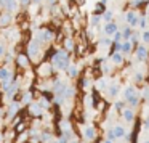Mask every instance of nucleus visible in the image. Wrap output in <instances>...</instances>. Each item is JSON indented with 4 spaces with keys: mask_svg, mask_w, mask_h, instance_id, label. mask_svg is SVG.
Listing matches in <instances>:
<instances>
[{
    "mask_svg": "<svg viewBox=\"0 0 149 143\" xmlns=\"http://www.w3.org/2000/svg\"><path fill=\"white\" fill-rule=\"evenodd\" d=\"M50 63L53 64V68L56 71H68V68L71 66V55H69V52H66L61 47V48L56 50V53L53 55Z\"/></svg>",
    "mask_w": 149,
    "mask_h": 143,
    "instance_id": "obj_1",
    "label": "nucleus"
},
{
    "mask_svg": "<svg viewBox=\"0 0 149 143\" xmlns=\"http://www.w3.org/2000/svg\"><path fill=\"white\" fill-rule=\"evenodd\" d=\"M26 53H27V56H29V60H31L32 64H39V63H42L43 61V55H45L43 47L40 45V43H37L34 39L26 45Z\"/></svg>",
    "mask_w": 149,
    "mask_h": 143,
    "instance_id": "obj_2",
    "label": "nucleus"
},
{
    "mask_svg": "<svg viewBox=\"0 0 149 143\" xmlns=\"http://www.w3.org/2000/svg\"><path fill=\"white\" fill-rule=\"evenodd\" d=\"M23 104H21L19 100H13L10 101L8 104H5V109H7V116H5V125H10L11 119H13L15 116H18V114L21 113V109H23Z\"/></svg>",
    "mask_w": 149,
    "mask_h": 143,
    "instance_id": "obj_3",
    "label": "nucleus"
},
{
    "mask_svg": "<svg viewBox=\"0 0 149 143\" xmlns=\"http://www.w3.org/2000/svg\"><path fill=\"white\" fill-rule=\"evenodd\" d=\"M34 72H36L37 79H50L53 76V72H55V68H53V64L50 61H42L36 66Z\"/></svg>",
    "mask_w": 149,
    "mask_h": 143,
    "instance_id": "obj_4",
    "label": "nucleus"
},
{
    "mask_svg": "<svg viewBox=\"0 0 149 143\" xmlns=\"http://www.w3.org/2000/svg\"><path fill=\"white\" fill-rule=\"evenodd\" d=\"M15 64L18 66L19 71H29V69L32 68V63H31V60H29V56H27L26 52L18 53L16 58H15Z\"/></svg>",
    "mask_w": 149,
    "mask_h": 143,
    "instance_id": "obj_5",
    "label": "nucleus"
},
{
    "mask_svg": "<svg viewBox=\"0 0 149 143\" xmlns=\"http://www.w3.org/2000/svg\"><path fill=\"white\" fill-rule=\"evenodd\" d=\"M15 23V15L10 11H0V31L11 27V24Z\"/></svg>",
    "mask_w": 149,
    "mask_h": 143,
    "instance_id": "obj_6",
    "label": "nucleus"
},
{
    "mask_svg": "<svg viewBox=\"0 0 149 143\" xmlns=\"http://www.w3.org/2000/svg\"><path fill=\"white\" fill-rule=\"evenodd\" d=\"M26 111H27V114H29L31 117H42L43 114H45V111H43V108L39 104V101H32L31 104H27V108H26Z\"/></svg>",
    "mask_w": 149,
    "mask_h": 143,
    "instance_id": "obj_7",
    "label": "nucleus"
},
{
    "mask_svg": "<svg viewBox=\"0 0 149 143\" xmlns=\"http://www.w3.org/2000/svg\"><path fill=\"white\" fill-rule=\"evenodd\" d=\"M15 76H16V72H15L8 64H2V66H0V82L15 79Z\"/></svg>",
    "mask_w": 149,
    "mask_h": 143,
    "instance_id": "obj_8",
    "label": "nucleus"
},
{
    "mask_svg": "<svg viewBox=\"0 0 149 143\" xmlns=\"http://www.w3.org/2000/svg\"><path fill=\"white\" fill-rule=\"evenodd\" d=\"M148 56H149V50H148V47L144 45V43H141V45H138L136 47V55H135V58H136V61H146L148 60Z\"/></svg>",
    "mask_w": 149,
    "mask_h": 143,
    "instance_id": "obj_9",
    "label": "nucleus"
},
{
    "mask_svg": "<svg viewBox=\"0 0 149 143\" xmlns=\"http://www.w3.org/2000/svg\"><path fill=\"white\" fill-rule=\"evenodd\" d=\"M82 137H84V140H87V142H93V140L96 138V129H95L93 125H85L84 129H82Z\"/></svg>",
    "mask_w": 149,
    "mask_h": 143,
    "instance_id": "obj_10",
    "label": "nucleus"
},
{
    "mask_svg": "<svg viewBox=\"0 0 149 143\" xmlns=\"http://www.w3.org/2000/svg\"><path fill=\"white\" fill-rule=\"evenodd\" d=\"M125 21L128 23V26L132 27H138V24H139V16L135 13V11H127L125 13Z\"/></svg>",
    "mask_w": 149,
    "mask_h": 143,
    "instance_id": "obj_11",
    "label": "nucleus"
},
{
    "mask_svg": "<svg viewBox=\"0 0 149 143\" xmlns=\"http://www.w3.org/2000/svg\"><path fill=\"white\" fill-rule=\"evenodd\" d=\"M117 31H119V26H117L114 21H112V23H106V24H104V27H103V32H104V36H106V37H112Z\"/></svg>",
    "mask_w": 149,
    "mask_h": 143,
    "instance_id": "obj_12",
    "label": "nucleus"
},
{
    "mask_svg": "<svg viewBox=\"0 0 149 143\" xmlns=\"http://www.w3.org/2000/svg\"><path fill=\"white\" fill-rule=\"evenodd\" d=\"M63 48L66 50V52H69V53H72L75 50V40H74V37L72 36H68L64 39V42H63Z\"/></svg>",
    "mask_w": 149,
    "mask_h": 143,
    "instance_id": "obj_13",
    "label": "nucleus"
},
{
    "mask_svg": "<svg viewBox=\"0 0 149 143\" xmlns=\"http://www.w3.org/2000/svg\"><path fill=\"white\" fill-rule=\"evenodd\" d=\"M123 61H125V55H122L120 52H116L112 56H111V63L116 66H122Z\"/></svg>",
    "mask_w": 149,
    "mask_h": 143,
    "instance_id": "obj_14",
    "label": "nucleus"
},
{
    "mask_svg": "<svg viewBox=\"0 0 149 143\" xmlns=\"http://www.w3.org/2000/svg\"><path fill=\"white\" fill-rule=\"evenodd\" d=\"M106 92H107V97L109 98H116L120 92V87L117 84H109V87L106 88Z\"/></svg>",
    "mask_w": 149,
    "mask_h": 143,
    "instance_id": "obj_15",
    "label": "nucleus"
},
{
    "mask_svg": "<svg viewBox=\"0 0 149 143\" xmlns=\"http://www.w3.org/2000/svg\"><path fill=\"white\" fill-rule=\"evenodd\" d=\"M101 21H103L101 15L91 13V16H90V26H88V27H95V29H98V27H100V23H101Z\"/></svg>",
    "mask_w": 149,
    "mask_h": 143,
    "instance_id": "obj_16",
    "label": "nucleus"
},
{
    "mask_svg": "<svg viewBox=\"0 0 149 143\" xmlns=\"http://www.w3.org/2000/svg\"><path fill=\"white\" fill-rule=\"evenodd\" d=\"M122 117L125 122H132L133 119H135V111L132 109V108H127V109L122 111Z\"/></svg>",
    "mask_w": 149,
    "mask_h": 143,
    "instance_id": "obj_17",
    "label": "nucleus"
},
{
    "mask_svg": "<svg viewBox=\"0 0 149 143\" xmlns=\"http://www.w3.org/2000/svg\"><path fill=\"white\" fill-rule=\"evenodd\" d=\"M95 87H96V90H106V88L109 87V82H107V79H104V77L96 79V82H95Z\"/></svg>",
    "mask_w": 149,
    "mask_h": 143,
    "instance_id": "obj_18",
    "label": "nucleus"
},
{
    "mask_svg": "<svg viewBox=\"0 0 149 143\" xmlns=\"http://www.w3.org/2000/svg\"><path fill=\"white\" fill-rule=\"evenodd\" d=\"M66 72H68V76H69L71 79H75V77L79 76V68H77V64L71 63V66L68 68V71H66Z\"/></svg>",
    "mask_w": 149,
    "mask_h": 143,
    "instance_id": "obj_19",
    "label": "nucleus"
},
{
    "mask_svg": "<svg viewBox=\"0 0 149 143\" xmlns=\"http://www.w3.org/2000/svg\"><path fill=\"white\" fill-rule=\"evenodd\" d=\"M27 140H29V130H26L23 133H18L16 138H15V143H27Z\"/></svg>",
    "mask_w": 149,
    "mask_h": 143,
    "instance_id": "obj_20",
    "label": "nucleus"
},
{
    "mask_svg": "<svg viewBox=\"0 0 149 143\" xmlns=\"http://www.w3.org/2000/svg\"><path fill=\"white\" fill-rule=\"evenodd\" d=\"M135 93H136V90H135L133 85H127V87L123 88V98H125V100H128V98L133 97Z\"/></svg>",
    "mask_w": 149,
    "mask_h": 143,
    "instance_id": "obj_21",
    "label": "nucleus"
},
{
    "mask_svg": "<svg viewBox=\"0 0 149 143\" xmlns=\"http://www.w3.org/2000/svg\"><path fill=\"white\" fill-rule=\"evenodd\" d=\"M133 36V29L130 26H125V27H122V39L123 40H130V37ZM122 40V42H123Z\"/></svg>",
    "mask_w": 149,
    "mask_h": 143,
    "instance_id": "obj_22",
    "label": "nucleus"
},
{
    "mask_svg": "<svg viewBox=\"0 0 149 143\" xmlns=\"http://www.w3.org/2000/svg\"><path fill=\"white\" fill-rule=\"evenodd\" d=\"M8 52V45H7V40H3L0 37V60H3V56L7 55Z\"/></svg>",
    "mask_w": 149,
    "mask_h": 143,
    "instance_id": "obj_23",
    "label": "nucleus"
},
{
    "mask_svg": "<svg viewBox=\"0 0 149 143\" xmlns=\"http://www.w3.org/2000/svg\"><path fill=\"white\" fill-rule=\"evenodd\" d=\"M104 11H106V5H104L103 2H98V4L95 5V8H93V13L95 15H101V16H103Z\"/></svg>",
    "mask_w": 149,
    "mask_h": 143,
    "instance_id": "obj_24",
    "label": "nucleus"
},
{
    "mask_svg": "<svg viewBox=\"0 0 149 143\" xmlns=\"http://www.w3.org/2000/svg\"><path fill=\"white\" fill-rule=\"evenodd\" d=\"M101 18H103L104 23H112V21H114V11L112 10H106Z\"/></svg>",
    "mask_w": 149,
    "mask_h": 143,
    "instance_id": "obj_25",
    "label": "nucleus"
},
{
    "mask_svg": "<svg viewBox=\"0 0 149 143\" xmlns=\"http://www.w3.org/2000/svg\"><path fill=\"white\" fill-rule=\"evenodd\" d=\"M114 135H116V138H122V137H125V129H123L122 125H116L112 129Z\"/></svg>",
    "mask_w": 149,
    "mask_h": 143,
    "instance_id": "obj_26",
    "label": "nucleus"
},
{
    "mask_svg": "<svg viewBox=\"0 0 149 143\" xmlns=\"http://www.w3.org/2000/svg\"><path fill=\"white\" fill-rule=\"evenodd\" d=\"M127 101H128V104H130L132 108H136V106H138V101H139V95H138V92H136V93L133 95V97H130Z\"/></svg>",
    "mask_w": 149,
    "mask_h": 143,
    "instance_id": "obj_27",
    "label": "nucleus"
},
{
    "mask_svg": "<svg viewBox=\"0 0 149 143\" xmlns=\"http://www.w3.org/2000/svg\"><path fill=\"white\" fill-rule=\"evenodd\" d=\"M98 43H100L101 47H111L114 42H112V39H111V37H104V39H101Z\"/></svg>",
    "mask_w": 149,
    "mask_h": 143,
    "instance_id": "obj_28",
    "label": "nucleus"
},
{
    "mask_svg": "<svg viewBox=\"0 0 149 143\" xmlns=\"http://www.w3.org/2000/svg\"><path fill=\"white\" fill-rule=\"evenodd\" d=\"M18 4H19V7L23 10H27L31 7V0H18Z\"/></svg>",
    "mask_w": 149,
    "mask_h": 143,
    "instance_id": "obj_29",
    "label": "nucleus"
},
{
    "mask_svg": "<svg viewBox=\"0 0 149 143\" xmlns=\"http://www.w3.org/2000/svg\"><path fill=\"white\" fill-rule=\"evenodd\" d=\"M139 29H143V31H146V26H148V20H146V16H141L139 18Z\"/></svg>",
    "mask_w": 149,
    "mask_h": 143,
    "instance_id": "obj_30",
    "label": "nucleus"
},
{
    "mask_svg": "<svg viewBox=\"0 0 149 143\" xmlns=\"http://www.w3.org/2000/svg\"><path fill=\"white\" fill-rule=\"evenodd\" d=\"M133 79H135V82H143V79H144V76H143V72L136 71L135 74H133Z\"/></svg>",
    "mask_w": 149,
    "mask_h": 143,
    "instance_id": "obj_31",
    "label": "nucleus"
},
{
    "mask_svg": "<svg viewBox=\"0 0 149 143\" xmlns=\"http://www.w3.org/2000/svg\"><path fill=\"white\" fill-rule=\"evenodd\" d=\"M141 42H143V43H149V31H143V34H141Z\"/></svg>",
    "mask_w": 149,
    "mask_h": 143,
    "instance_id": "obj_32",
    "label": "nucleus"
},
{
    "mask_svg": "<svg viewBox=\"0 0 149 143\" xmlns=\"http://www.w3.org/2000/svg\"><path fill=\"white\" fill-rule=\"evenodd\" d=\"M120 40H123L122 39V31H117V32L112 36V42H120Z\"/></svg>",
    "mask_w": 149,
    "mask_h": 143,
    "instance_id": "obj_33",
    "label": "nucleus"
},
{
    "mask_svg": "<svg viewBox=\"0 0 149 143\" xmlns=\"http://www.w3.org/2000/svg\"><path fill=\"white\" fill-rule=\"evenodd\" d=\"M5 116H7V109H5V106H2V104H0V119L5 121Z\"/></svg>",
    "mask_w": 149,
    "mask_h": 143,
    "instance_id": "obj_34",
    "label": "nucleus"
},
{
    "mask_svg": "<svg viewBox=\"0 0 149 143\" xmlns=\"http://www.w3.org/2000/svg\"><path fill=\"white\" fill-rule=\"evenodd\" d=\"M31 5H34V7H42L43 0H31Z\"/></svg>",
    "mask_w": 149,
    "mask_h": 143,
    "instance_id": "obj_35",
    "label": "nucleus"
},
{
    "mask_svg": "<svg viewBox=\"0 0 149 143\" xmlns=\"http://www.w3.org/2000/svg\"><path fill=\"white\" fill-rule=\"evenodd\" d=\"M106 138H107V140H116V135H114L112 129H111V130H107V133H106Z\"/></svg>",
    "mask_w": 149,
    "mask_h": 143,
    "instance_id": "obj_36",
    "label": "nucleus"
},
{
    "mask_svg": "<svg viewBox=\"0 0 149 143\" xmlns=\"http://www.w3.org/2000/svg\"><path fill=\"white\" fill-rule=\"evenodd\" d=\"M123 106H125V103H123V101H116V109H122L123 111Z\"/></svg>",
    "mask_w": 149,
    "mask_h": 143,
    "instance_id": "obj_37",
    "label": "nucleus"
},
{
    "mask_svg": "<svg viewBox=\"0 0 149 143\" xmlns=\"http://www.w3.org/2000/svg\"><path fill=\"white\" fill-rule=\"evenodd\" d=\"M27 143H40V138H39V137H29Z\"/></svg>",
    "mask_w": 149,
    "mask_h": 143,
    "instance_id": "obj_38",
    "label": "nucleus"
},
{
    "mask_svg": "<svg viewBox=\"0 0 149 143\" xmlns=\"http://www.w3.org/2000/svg\"><path fill=\"white\" fill-rule=\"evenodd\" d=\"M141 95H143L144 98H149V87H144V88H143Z\"/></svg>",
    "mask_w": 149,
    "mask_h": 143,
    "instance_id": "obj_39",
    "label": "nucleus"
},
{
    "mask_svg": "<svg viewBox=\"0 0 149 143\" xmlns=\"http://www.w3.org/2000/svg\"><path fill=\"white\" fill-rule=\"evenodd\" d=\"M5 142V135H3V130H0V143Z\"/></svg>",
    "mask_w": 149,
    "mask_h": 143,
    "instance_id": "obj_40",
    "label": "nucleus"
},
{
    "mask_svg": "<svg viewBox=\"0 0 149 143\" xmlns=\"http://www.w3.org/2000/svg\"><path fill=\"white\" fill-rule=\"evenodd\" d=\"M103 143H114V140H107V138H106V140H104Z\"/></svg>",
    "mask_w": 149,
    "mask_h": 143,
    "instance_id": "obj_41",
    "label": "nucleus"
},
{
    "mask_svg": "<svg viewBox=\"0 0 149 143\" xmlns=\"http://www.w3.org/2000/svg\"><path fill=\"white\" fill-rule=\"evenodd\" d=\"M2 97H3V93H2V92H0V104H2Z\"/></svg>",
    "mask_w": 149,
    "mask_h": 143,
    "instance_id": "obj_42",
    "label": "nucleus"
},
{
    "mask_svg": "<svg viewBox=\"0 0 149 143\" xmlns=\"http://www.w3.org/2000/svg\"><path fill=\"white\" fill-rule=\"evenodd\" d=\"M69 143H79V142H77V140H71Z\"/></svg>",
    "mask_w": 149,
    "mask_h": 143,
    "instance_id": "obj_43",
    "label": "nucleus"
},
{
    "mask_svg": "<svg viewBox=\"0 0 149 143\" xmlns=\"http://www.w3.org/2000/svg\"><path fill=\"white\" fill-rule=\"evenodd\" d=\"M3 143H15V142H10V140H5Z\"/></svg>",
    "mask_w": 149,
    "mask_h": 143,
    "instance_id": "obj_44",
    "label": "nucleus"
},
{
    "mask_svg": "<svg viewBox=\"0 0 149 143\" xmlns=\"http://www.w3.org/2000/svg\"><path fill=\"white\" fill-rule=\"evenodd\" d=\"M144 143H149V140H146V142H144Z\"/></svg>",
    "mask_w": 149,
    "mask_h": 143,
    "instance_id": "obj_45",
    "label": "nucleus"
},
{
    "mask_svg": "<svg viewBox=\"0 0 149 143\" xmlns=\"http://www.w3.org/2000/svg\"><path fill=\"white\" fill-rule=\"evenodd\" d=\"M148 13H149V7H148Z\"/></svg>",
    "mask_w": 149,
    "mask_h": 143,
    "instance_id": "obj_46",
    "label": "nucleus"
},
{
    "mask_svg": "<svg viewBox=\"0 0 149 143\" xmlns=\"http://www.w3.org/2000/svg\"><path fill=\"white\" fill-rule=\"evenodd\" d=\"M0 61H2V60H0Z\"/></svg>",
    "mask_w": 149,
    "mask_h": 143,
    "instance_id": "obj_47",
    "label": "nucleus"
}]
</instances>
